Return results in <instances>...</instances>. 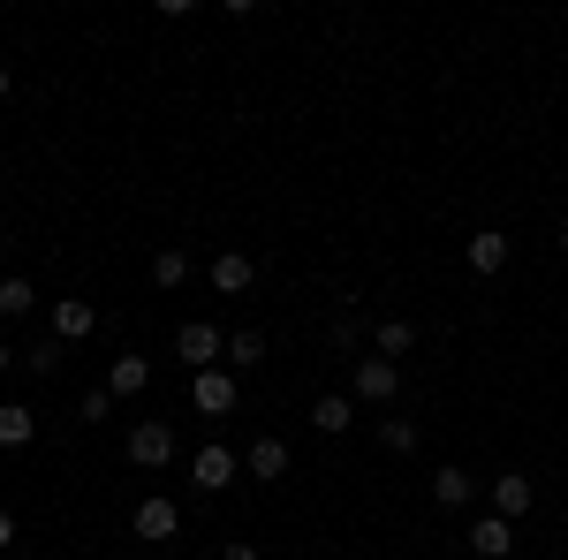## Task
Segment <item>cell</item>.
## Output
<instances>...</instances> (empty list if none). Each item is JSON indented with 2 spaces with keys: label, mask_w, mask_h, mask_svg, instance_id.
Segmentation results:
<instances>
[{
  "label": "cell",
  "mask_w": 568,
  "mask_h": 560,
  "mask_svg": "<svg viewBox=\"0 0 568 560\" xmlns=\"http://www.w3.org/2000/svg\"><path fill=\"white\" fill-rule=\"evenodd\" d=\"M356 334H364V318H356V310H342V318H334V348H356Z\"/></svg>",
  "instance_id": "cell-22"
},
{
  "label": "cell",
  "mask_w": 568,
  "mask_h": 560,
  "mask_svg": "<svg viewBox=\"0 0 568 560\" xmlns=\"http://www.w3.org/2000/svg\"><path fill=\"white\" fill-rule=\"evenodd\" d=\"M470 553H478V560H508V553H516V522L478 516V522H470Z\"/></svg>",
  "instance_id": "cell-8"
},
{
  "label": "cell",
  "mask_w": 568,
  "mask_h": 560,
  "mask_svg": "<svg viewBox=\"0 0 568 560\" xmlns=\"http://www.w3.org/2000/svg\"><path fill=\"white\" fill-rule=\"evenodd\" d=\"M31 431H39V417L23 401H0V447H31Z\"/></svg>",
  "instance_id": "cell-15"
},
{
  "label": "cell",
  "mask_w": 568,
  "mask_h": 560,
  "mask_svg": "<svg viewBox=\"0 0 568 560\" xmlns=\"http://www.w3.org/2000/svg\"><path fill=\"white\" fill-rule=\"evenodd\" d=\"M31 371H61V342H39V348H31Z\"/></svg>",
  "instance_id": "cell-23"
},
{
  "label": "cell",
  "mask_w": 568,
  "mask_h": 560,
  "mask_svg": "<svg viewBox=\"0 0 568 560\" xmlns=\"http://www.w3.org/2000/svg\"><path fill=\"white\" fill-rule=\"evenodd\" d=\"M470 492H478V485H470V470H455V462H447V470H433V500L447 508V516H463V508H470Z\"/></svg>",
  "instance_id": "cell-12"
},
{
  "label": "cell",
  "mask_w": 568,
  "mask_h": 560,
  "mask_svg": "<svg viewBox=\"0 0 568 560\" xmlns=\"http://www.w3.org/2000/svg\"><path fill=\"white\" fill-rule=\"evenodd\" d=\"M409 348H417V326H409V318H379V356H387V364H402Z\"/></svg>",
  "instance_id": "cell-16"
},
{
  "label": "cell",
  "mask_w": 568,
  "mask_h": 560,
  "mask_svg": "<svg viewBox=\"0 0 568 560\" xmlns=\"http://www.w3.org/2000/svg\"><path fill=\"white\" fill-rule=\"evenodd\" d=\"M136 538H144V546H168V538H175L182 530V508L175 500H168V492H144V500H136Z\"/></svg>",
  "instance_id": "cell-2"
},
{
  "label": "cell",
  "mask_w": 568,
  "mask_h": 560,
  "mask_svg": "<svg viewBox=\"0 0 568 560\" xmlns=\"http://www.w3.org/2000/svg\"><path fill=\"white\" fill-rule=\"evenodd\" d=\"M122 447H130L136 470H168V462H175V431H168V425H130Z\"/></svg>",
  "instance_id": "cell-3"
},
{
  "label": "cell",
  "mask_w": 568,
  "mask_h": 560,
  "mask_svg": "<svg viewBox=\"0 0 568 560\" xmlns=\"http://www.w3.org/2000/svg\"><path fill=\"white\" fill-rule=\"evenodd\" d=\"M394 387H402V371H394L387 356H364L349 371V401H394Z\"/></svg>",
  "instance_id": "cell-5"
},
{
  "label": "cell",
  "mask_w": 568,
  "mask_h": 560,
  "mask_svg": "<svg viewBox=\"0 0 568 560\" xmlns=\"http://www.w3.org/2000/svg\"><path fill=\"white\" fill-rule=\"evenodd\" d=\"M379 447H387V455H409V447H417V425H402V417H379Z\"/></svg>",
  "instance_id": "cell-21"
},
{
  "label": "cell",
  "mask_w": 568,
  "mask_h": 560,
  "mask_svg": "<svg viewBox=\"0 0 568 560\" xmlns=\"http://www.w3.org/2000/svg\"><path fill=\"white\" fill-rule=\"evenodd\" d=\"M8 546H16V516L0 508V553H8Z\"/></svg>",
  "instance_id": "cell-24"
},
{
  "label": "cell",
  "mask_w": 568,
  "mask_h": 560,
  "mask_svg": "<svg viewBox=\"0 0 568 560\" xmlns=\"http://www.w3.org/2000/svg\"><path fill=\"white\" fill-rule=\"evenodd\" d=\"M190 485H205V492H220V485H235V455H227L220 439H205V447L190 455Z\"/></svg>",
  "instance_id": "cell-7"
},
{
  "label": "cell",
  "mask_w": 568,
  "mask_h": 560,
  "mask_svg": "<svg viewBox=\"0 0 568 560\" xmlns=\"http://www.w3.org/2000/svg\"><path fill=\"white\" fill-rule=\"evenodd\" d=\"M0 99H8V69H0Z\"/></svg>",
  "instance_id": "cell-27"
},
{
  "label": "cell",
  "mask_w": 568,
  "mask_h": 560,
  "mask_svg": "<svg viewBox=\"0 0 568 560\" xmlns=\"http://www.w3.org/2000/svg\"><path fill=\"white\" fill-rule=\"evenodd\" d=\"M175 356H182V364H197V371H220L227 334H220L213 318H190V326H175Z\"/></svg>",
  "instance_id": "cell-1"
},
{
  "label": "cell",
  "mask_w": 568,
  "mask_h": 560,
  "mask_svg": "<svg viewBox=\"0 0 568 560\" xmlns=\"http://www.w3.org/2000/svg\"><path fill=\"white\" fill-rule=\"evenodd\" d=\"M227 364H265V334H258V326L227 334Z\"/></svg>",
  "instance_id": "cell-20"
},
{
  "label": "cell",
  "mask_w": 568,
  "mask_h": 560,
  "mask_svg": "<svg viewBox=\"0 0 568 560\" xmlns=\"http://www.w3.org/2000/svg\"><path fill=\"white\" fill-rule=\"evenodd\" d=\"M8 364H16V356H8V342H0V371H8Z\"/></svg>",
  "instance_id": "cell-26"
},
{
  "label": "cell",
  "mask_w": 568,
  "mask_h": 560,
  "mask_svg": "<svg viewBox=\"0 0 568 560\" xmlns=\"http://www.w3.org/2000/svg\"><path fill=\"white\" fill-rule=\"evenodd\" d=\"M99 334V310H91L84 296L77 303H53V342H91Z\"/></svg>",
  "instance_id": "cell-10"
},
{
  "label": "cell",
  "mask_w": 568,
  "mask_h": 560,
  "mask_svg": "<svg viewBox=\"0 0 568 560\" xmlns=\"http://www.w3.org/2000/svg\"><path fill=\"white\" fill-rule=\"evenodd\" d=\"M144 379H152V364H144V356H114V371H106V394H136Z\"/></svg>",
  "instance_id": "cell-17"
},
{
  "label": "cell",
  "mask_w": 568,
  "mask_h": 560,
  "mask_svg": "<svg viewBox=\"0 0 568 560\" xmlns=\"http://www.w3.org/2000/svg\"><path fill=\"white\" fill-rule=\"evenodd\" d=\"M182 281H190V251H175V243H168V251L152 258V288H182Z\"/></svg>",
  "instance_id": "cell-18"
},
{
  "label": "cell",
  "mask_w": 568,
  "mask_h": 560,
  "mask_svg": "<svg viewBox=\"0 0 568 560\" xmlns=\"http://www.w3.org/2000/svg\"><path fill=\"white\" fill-rule=\"evenodd\" d=\"M251 281H258V258H251V251H220L213 258V288L220 296H243Z\"/></svg>",
  "instance_id": "cell-9"
},
{
  "label": "cell",
  "mask_w": 568,
  "mask_h": 560,
  "mask_svg": "<svg viewBox=\"0 0 568 560\" xmlns=\"http://www.w3.org/2000/svg\"><path fill=\"white\" fill-rule=\"evenodd\" d=\"M311 425H318V431H349L356 425V401H349V394H318V401H311Z\"/></svg>",
  "instance_id": "cell-13"
},
{
  "label": "cell",
  "mask_w": 568,
  "mask_h": 560,
  "mask_svg": "<svg viewBox=\"0 0 568 560\" xmlns=\"http://www.w3.org/2000/svg\"><path fill=\"white\" fill-rule=\"evenodd\" d=\"M561 258H568V227H561Z\"/></svg>",
  "instance_id": "cell-28"
},
{
  "label": "cell",
  "mask_w": 568,
  "mask_h": 560,
  "mask_svg": "<svg viewBox=\"0 0 568 560\" xmlns=\"http://www.w3.org/2000/svg\"><path fill=\"white\" fill-rule=\"evenodd\" d=\"M235 371H227V364H220V371H197V379H190V401H197V417H227V409H235Z\"/></svg>",
  "instance_id": "cell-4"
},
{
  "label": "cell",
  "mask_w": 568,
  "mask_h": 560,
  "mask_svg": "<svg viewBox=\"0 0 568 560\" xmlns=\"http://www.w3.org/2000/svg\"><path fill=\"white\" fill-rule=\"evenodd\" d=\"M39 310V288L31 281H0V318H31Z\"/></svg>",
  "instance_id": "cell-19"
},
{
  "label": "cell",
  "mask_w": 568,
  "mask_h": 560,
  "mask_svg": "<svg viewBox=\"0 0 568 560\" xmlns=\"http://www.w3.org/2000/svg\"><path fill=\"white\" fill-rule=\"evenodd\" d=\"M220 560H258V546H220Z\"/></svg>",
  "instance_id": "cell-25"
},
{
  "label": "cell",
  "mask_w": 568,
  "mask_h": 560,
  "mask_svg": "<svg viewBox=\"0 0 568 560\" xmlns=\"http://www.w3.org/2000/svg\"><path fill=\"white\" fill-rule=\"evenodd\" d=\"M251 477H258V485L288 477V439H258V447H251Z\"/></svg>",
  "instance_id": "cell-14"
},
{
  "label": "cell",
  "mask_w": 568,
  "mask_h": 560,
  "mask_svg": "<svg viewBox=\"0 0 568 560\" xmlns=\"http://www.w3.org/2000/svg\"><path fill=\"white\" fill-rule=\"evenodd\" d=\"M463 258H470V273H500V265H508V235H500V227H478V235L463 243Z\"/></svg>",
  "instance_id": "cell-11"
},
{
  "label": "cell",
  "mask_w": 568,
  "mask_h": 560,
  "mask_svg": "<svg viewBox=\"0 0 568 560\" xmlns=\"http://www.w3.org/2000/svg\"><path fill=\"white\" fill-rule=\"evenodd\" d=\"M485 500H493V516H500V522H516L530 500H538V492H530V477H524V470H500L493 485H485Z\"/></svg>",
  "instance_id": "cell-6"
}]
</instances>
